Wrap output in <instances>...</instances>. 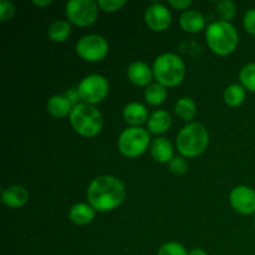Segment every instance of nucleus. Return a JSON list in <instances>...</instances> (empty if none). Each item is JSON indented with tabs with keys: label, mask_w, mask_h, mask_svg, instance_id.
I'll use <instances>...</instances> for the list:
<instances>
[{
	"label": "nucleus",
	"mask_w": 255,
	"mask_h": 255,
	"mask_svg": "<svg viewBox=\"0 0 255 255\" xmlns=\"http://www.w3.org/2000/svg\"><path fill=\"white\" fill-rule=\"evenodd\" d=\"M126 197L125 186L119 178L100 176L90 183L87 199L90 206L99 212H109L119 207Z\"/></svg>",
	"instance_id": "1"
},
{
	"label": "nucleus",
	"mask_w": 255,
	"mask_h": 255,
	"mask_svg": "<svg viewBox=\"0 0 255 255\" xmlns=\"http://www.w3.org/2000/svg\"><path fill=\"white\" fill-rule=\"evenodd\" d=\"M207 44L217 55H229L238 45V31L227 21L212 22L206 31Z\"/></svg>",
	"instance_id": "2"
},
{
	"label": "nucleus",
	"mask_w": 255,
	"mask_h": 255,
	"mask_svg": "<svg viewBox=\"0 0 255 255\" xmlns=\"http://www.w3.org/2000/svg\"><path fill=\"white\" fill-rule=\"evenodd\" d=\"M153 75L158 84L163 86H177L181 84L186 75L184 62L176 54H162L154 60Z\"/></svg>",
	"instance_id": "3"
},
{
	"label": "nucleus",
	"mask_w": 255,
	"mask_h": 255,
	"mask_svg": "<svg viewBox=\"0 0 255 255\" xmlns=\"http://www.w3.org/2000/svg\"><path fill=\"white\" fill-rule=\"evenodd\" d=\"M209 143V134L201 124H189L177 136V148L183 156L197 157L204 152Z\"/></svg>",
	"instance_id": "4"
},
{
	"label": "nucleus",
	"mask_w": 255,
	"mask_h": 255,
	"mask_svg": "<svg viewBox=\"0 0 255 255\" xmlns=\"http://www.w3.org/2000/svg\"><path fill=\"white\" fill-rule=\"evenodd\" d=\"M72 128L84 137H94L102 128V116L94 105L79 104L70 114Z\"/></svg>",
	"instance_id": "5"
},
{
	"label": "nucleus",
	"mask_w": 255,
	"mask_h": 255,
	"mask_svg": "<svg viewBox=\"0 0 255 255\" xmlns=\"http://www.w3.org/2000/svg\"><path fill=\"white\" fill-rule=\"evenodd\" d=\"M149 133L141 127H129L121 133L119 138V148L126 157H138L144 153L149 146Z\"/></svg>",
	"instance_id": "6"
},
{
	"label": "nucleus",
	"mask_w": 255,
	"mask_h": 255,
	"mask_svg": "<svg viewBox=\"0 0 255 255\" xmlns=\"http://www.w3.org/2000/svg\"><path fill=\"white\" fill-rule=\"evenodd\" d=\"M99 4L94 0H70L66 4V16L77 26H89L96 20Z\"/></svg>",
	"instance_id": "7"
},
{
	"label": "nucleus",
	"mask_w": 255,
	"mask_h": 255,
	"mask_svg": "<svg viewBox=\"0 0 255 255\" xmlns=\"http://www.w3.org/2000/svg\"><path fill=\"white\" fill-rule=\"evenodd\" d=\"M77 90L80 99L84 100L85 104H99L107 96L109 81L101 75H90L80 82Z\"/></svg>",
	"instance_id": "8"
},
{
	"label": "nucleus",
	"mask_w": 255,
	"mask_h": 255,
	"mask_svg": "<svg viewBox=\"0 0 255 255\" xmlns=\"http://www.w3.org/2000/svg\"><path fill=\"white\" fill-rule=\"evenodd\" d=\"M76 52L86 61H100L109 52V44L100 35H86L77 41Z\"/></svg>",
	"instance_id": "9"
},
{
	"label": "nucleus",
	"mask_w": 255,
	"mask_h": 255,
	"mask_svg": "<svg viewBox=\"0 0 255 255\" xmlns=\"http://www.w3.org/2000/svg\"><path fill=\"white\" fill-rule=\"evenodd\" d=\"M229 201L232 207L239 213L252 214L255 212V191L251 187H236L231 192Z\"/></svg>",
	"instance_id": "10"
},
{
	"label": "nucleus",
	"mask_w": 255,
	"mask_h": 255,
	"mask_svg": "<svg viewBox=\"0 0 255 255\" xmlns=\"http://www.w3.org/2000/svg\"><path fill=\"white\" fill-rule=\"evenodd\" d=\"M144 20L147 26L153 31H163L171 24L172 16L166 6L162 4H152L144 12Z\"/></svg>",
	"instance_id": "11"
},
{
	"label": "nucleus",
	"mask_w": 255,
	"mask_h": 255,
	"mask_svg": "<svg viewBox=\"0 0 255 255\" xmlns=\"http://www.w3.org/2000/svg\"><path fill=\"white\" fill-rule=\"evenodd\" d=\"M2 203L9 208H20L29 201V193L21 186H12L2 192Z\"/></svg>",
	"instance_id": "12"
},
{
	"label": "nucleus",
	"mask_w": 255,
	"mask_h": 255,
	"mask_svg": "<svg viewBox=\"0 0 255 255\" xmlns=\"http://www.w3.org/2000/svg\"><path fill=\"white\" fill-rule=\"evenodd\" d=\"M127 75L132 84L137 86H149V82L152 80V71L148 65L142 61H136L129 65L127 70Z\"/></svg>",
	"instance_id": "13"
},
{
	"label": "nucleus",
	"mask_w": 255,
	"mask_h": 255,
	"mask_svg": "<svg viewBox=\"0 0 255 255\" xmlns=\"http://www.w3.org/2000/svg\"><path fill=\"white\" fill-rule=\"evenodd\" d=\"M151 154L157 162L167 163L173 159V147L169 139L164 137H158L151 143Z\"/></svg>",
	"instance_id": "14"
},
{
	"label": "nucleus",
	"mask_w": 255,
	"mask_h": 255,
	"mask_svg": "<svg viewBox=\"0 0 255 255\" xmlns=\"http://www.w3.org/2000/svg\"><path fill=\"white\" fill-rule=\"evenodd\" d=\"M182 29L187 32H198L206 26V19L197 10H187L181 15L179 19Z\"/></svg>",
	"instance_id": "15"
},
{
	"label": "nucleus",
	"mask_w": 255,
	"mask_h": 255,
	"mask_svg": "<svg viewBox=\"0 0 255 255\" xmlns=\"http://www.w3.org/2000/svg\"><path fill=\"white\" fill-rule=\"evenodd\" d=\"M124 119L127 124L137 127L148 120V111L139 102H131L124 109Z\"/></svg>",
	"instance_id": "16"
},
{
	"label": "nucleus",
	"mask_w": 255,
	"mask_h": 255,
	"mask_svg": "<svg viewBox=\"0 0 255 255\" xmlns=\"http://www.w3.org/2000/svg\"><path fill=\"white\" fill-rule=\"evenodd\" d=\"M172 125L171 115L164 110H158L154 111L153 114L149 116L148 120V129L151 133L161 134L164 133L169 129Z\"/></svg>",
	"instance_id": "17"
},
{
	"label": "nucleus",
	"mask_w": 255,
	"mask_h": 255,
	"mask_svg": "<svg viewBox=\"0 0 255 255\" xmlns=\"http://www.w3.org/2000/svg\"><path fill=\"white\" fill-rule=\"evenodd\" d=\"M69 217L75 224L84 226V224L90 223L95 218V209L89 204L77 203L71 207L69 212Z\"/></svg>",
	"instance_id": "18"
},
{
	"label": "nucleus",
	"mask_w": 255,
	"mask_h": 255,
	"mask_svg": "<svg viewBox=\"0 0 255 255\" xmlns=\"http://www.w3.org/2000/svg\"><path fill=\"white\" fill-rule=\"evenodd\" d=\"M72 105L65 95H56L50 97L47 101V111L55 117H65L66 115L71 114Z\"/></svg>",
	"instance_id": "19"
},
{
	"label": "nucleus",
	"mask_w": 255,
	"mask_h": 255,
	"mask_svg": "<svg viewBox=\"0 0 255 255\" xmlns=\"http://www.w3.org/2000/svg\"><path fill=\"white\" fill-rule=\"evenodd\" d=\"M71 26L66 20H55L49 26V36L52 41L62 42L70 36Z\"/></svg>",
	"instance_id": "20"
},
{
	"label": "nucleus",
	"mask_w": 255,
	"mask_h": 255,
	"mask_svg": "<svg viewBox=\"0 0 255 255\" xmlns=\"http://www.w3.org/2000/svg\"><path fill=\"white\" fill-rule=\"evenodd\" d=\"M144 97L146 101L152 106H158L163 104L164 100L167 99V90L166 86L161 84H151L144 91Z\"/></svg>",
	"instance_id": "21"
},
{
	"label": "nucleus",
	"mask_w": 255,
	"mask_h": 255,
	"mask_svg": "<svg viewBox=\"0 0 255 255\" xmlns=\"http://www.w3.org/2000/svg\"><path fill=\"white\" fill-rule=\"evenodd\" d=\"M177 116L181 117L184 121H191L196 115V104L193 100L189 97H182L177 101L176 107H174Z\"/></svg>",
	"instance_id": "22"
},
{
	"label": "nucleus",
	"mask_w": 255,
	"mask_h": 255,
	"mask_svg": "<svg viewBox=\"0 0 255 255\" xmlns=\"http://www.w3.org/2000/svg\"><path fill=\"white\" fill-rule=\"evenodd\" d=\"M224 100H226L227 105L232 107H237L242 105L246 100V91H244L243 86L238 84H233L228 86L224 91Z\"/></svg>",
	"instance_id": "23"
},
{
	"label": "nucleus",
	"mask_w": 255,
	"mask_h": 255,
	"mask_svg": "<svg viewBox=\"0 0 255 255\" xmlns=\"http://www.w3.org/2000/svg\"><path fill=\"white\" fill-rule=\"evenodd\" d=\"M239 79L247 89L255 92V62L247 65L242 69Z\"/></svg>",
	"instance_id": "24"
},
{
	"label": "nucleus",
	"mask_w": 255,
	"mask_h": 255,
	"mask_svg": "<svg viewBox=\"0 0 255 255\" xmlns=\"http://www.w3.org/2000/svg\"><path fill=\"white\" fill-rule=\"evenodd\" d=\"M217 11H218L219 16L223 19V21L227 22H229V20L233 19L237 14L236 5H234L233 1H229V0L217 2Z\"/></svg>",
	"instance_id": "25"
},
{
	"label": "nucleus",
	"mask_w": 255,
	"mask_h": 255,
	"mask_svg": "<svg viewBox=\"0 0 255 255\" xmlns=\"http://www.w3.org/2000/svg\"><path fill=\"white\" fill-rule=\"evenodd\" d=\"M158 255H188L183 246L176 242H169L159 248Z\"/></svg>",
	"instance_id": "26"
},
{
	"label": "nucleus",
	"mask_w": 255,
	"mask_h": 255,
	"mask_svg": "<svg viewBox=\"0 0 255 255\" xmlns=\"http://www.w3.org/2000/svg\"><path fill=\"white\" fill-rule=\"evenodd\" d=\"M99 6L101 7L102 10L107 12L116 11V10L121 9L125 4H126V0H100Z\"/></svg>",
	"instance_id": "27"
},
{
	"label": "nucleus",
	"mask_w": 255,
	"mask_h": 255,
	"mask_svg": "<svg viewBox=\"0 0 255 255\" xmlns=\"http://www.w3.org/2000/svg\"><path fill=\"white\" fill-rule=\"evenodd\" d=\"M188 164H187L186 159L182 157H173L171 162H169V169L176 174H183L187 172Z\"/></svg>",
	"instance_id": "28"
},
{
	"label": "nucleus",
	"mask_w": 255,
	"mask_h": 255,
	"mask_svg": "<svg viewBox=\"0 0 255 255\" xmlns=\"http://www.w3.org/2000/svg\"><path fill=\"white\" fill-rule=\"evenodd\" d=\"M14 5L12 2L6 1V0H1L0 1V20L1 21H9L14 15Z\"/></svg>",
	"instance_id": "29"
},
{
	"label": "nucleus",
	"mask_w": 255,
	"mask_h": 255,
	"mask_svg": "<svg viewBox=\"0 0 255 255\" xmlns=\"http://www.w3.org/2000/svg\"><path fill=\"white\" fill-rule=\"evenodd\" d=\"M244 27L249 34L255 35V9H251L246 12L243 20Z\"/></svg>",
	"instance_id": "30"
},
{
	"label": "nucleus",
	"mask_w": 255,
	"mask_h": 255,
	"mask_svg": "<svg viewBox=\"0 0 255 255\" xmlns=\"http://www.w3.org/2000/svg\"><path fill=\"white\" fill-rule=\"evenodd\" d=\"M66 99L71 102L72 106H77L79 105V99H80V95H79V90L77 89H70L69 91L65 94Z\"/></svg>",
	"instance_id": "31"
},
{
	"label": "nucleus",
	"mask_w": 255,
	"mask_h": 255,
	"mask_svg": "<svg viewBox=\"0 0 255 255\" xmlns=\"http://www.w3.org/2000/svg\"><path fill=\"white\" fill-rule=\"evenodd\" d=\"M168 2L169 5H172V6L178 10L186 9V7H188L192 4L191 0H168Z\"/></svg>",
	"instance_id": "32"
},
{
	"label": "nucleus",
	"mask_w": 255,
	"mask_h": 255,
	"mask_svg": "<svg viewBox=\"0 0 255 255\" xmlns=\"http://www.w3.org/2000/svg\"><path fill=\"white\" fill-rule=\"evenodd\" d=\"M188 255H208V254H207L204 251H202V249H193V251L189 252Z\"/></svg>",
	"instance_id": "33"
},
{
	"label": "nucleus",
	"mask_w": 255,
	"mask_h": 255,
	"mask_svg": "<svg viewBox=\"0 0 255 255\" xmlns=\"http://www.w3.org/2000/svg\"><path fill=\"white\" fill-rule=\"evenodd\" d=\"M35 5H37V6H46V5H50L51 4V0H45V1H37V0H34Z\"/></svg>",
	"instance_id": "34"
},
{
	"label": "nucleus",
	"mask_w": 255,
	"mask_h": 255,
	"mask_svg": "<svg viewBox=\"0 0 255 255\" xmlns=\"http://www.w3.org/2000/svg\"><path fill=\"white\" fill-rule=\"evenodd\" d=\"M254 227H255V217H254Z\"/></svg>",
	"instance_id": "35"
}]
</instances>
